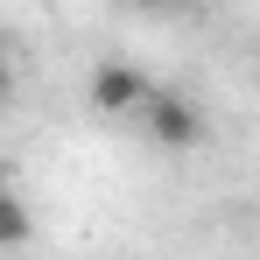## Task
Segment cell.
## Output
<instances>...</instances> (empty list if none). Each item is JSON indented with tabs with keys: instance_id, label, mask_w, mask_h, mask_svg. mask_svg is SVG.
<instances>
[{
	"instance_id": "obj_1",
	"label": "cell",
	"mask_w": 260,
	"mask_h": 260,
	"mask_svg": "<svg viewBox=\"0 0 260 260\" xmlns=\"http://www.w3.org/2000/svg\"><path fill=\"white\" fill-rule=\"evenodd\" d=\"M141 120H148V134H155L169 155H183V148H197V141H204V120H197V106H190L183 91H155Z\"/></svg>"
},
{
	"instance_id": "obj_2",
	"label": "cell",
	"mask_w": 260,
	"mask_h": 260,
	"mask_svg": "<svg viewBox=\"0 0 260 260\" xmlns=\"http://www.w3.org/2000/svg\"><path fill=\"white\" fill-rule=\"evenodd\" d=\"M148 99H155V91L141 85V71H127V63H99V71H91V106H99L106 120L148 113Z\"/></svg>"
},
{
	"instance_id": "obj_3",
	"label": "cell",
	"mask_w": 260,
	"mask_h": 260,
	"mask_svg": "<svg viewBox=\"0 0 260 260\" xmlns=\"http://www.w3.org/2000/svg\"><path fill=\"white\" fill-rule=\"evenodd\" d=\"M0 239H7V246H21V239H28V204H21L14 190L0 197Z\"/></svg>"
},
{
	"instance_id": "obj_4",
	"label": "cell",
	"mask_w": 260,
	"mask_h": 260,
	"mask_svg": "<svg viewBox=\"0 0 260 260\" xmlns=\"http://www.w3.org/2000/svg\"><path fill=\"white\" fill-rule=\"evenodd\" d=\"M134 7H176V0H134Z\"/></svg>"
}]
</instances>
